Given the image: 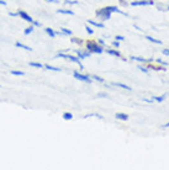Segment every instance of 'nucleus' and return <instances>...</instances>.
I'll return each instance as SVG.
<instances>
[{
	"mask_svg": "<svg viewBox=\"0 0 169 170\" xmlns=\"http://www.w3.org/2000/svg\"><path fill=\"white\" fill-rule=\"evenodd\" d=\"M54 58H64V59H68V61H70V62H73V63H77V64L79 66V69H84V66L82 64L80 59H79L77 56L68 54V53H66V52H58L57 56H56Z\"/></svg>",
	"mask_w": 169,
	"mask_h": 170,
	"instance_id": "f257e3e1",
	"label": "nucleus"
},
{
	"mask_svg": "<svg viewBox=\"0 0 169 170\" xmlns=\"http://www.w3.org/2000/svg\"><path fill=\"white\" fill-rule=\"evenodd\" d=\"M0 5H2V6H6V5H7V2H6L5 0H0Z\"/></svg>",
	"mask_w": 169,
	"mask_h": 170,
	"instance_id": "e433bc0d",
	"label": "nucleus"
},
{
	"mask_svg": "<svg viewBox=\"0 0 169 170\" xmlns=\"http://www.w3.org/2000/svg\"><path fill=\"white\" fill-rule=\"evenodd\" d=\"M138 69L142 71V73H146V74H148V69L144 68V67H142V66H138Z\"/></svg>",
	"mask_w": 169,
	"mask_h": 170,
	"instance_id": "c756f323",
	"label": "nucleus"
},
{
	"mask_svg": "<svg viewBox=\"0 0 169 170\" xmlns=\"http://www.w3.org/2000/svg\"><path fill=\"white\" fill-rule=\"evenodd\" d=\"M61 32L64 34V36H72V34H73L72 30H69V29H66V27H61Z\"/></svg>",
	"mask_w": 169,
	"mask_h": 170,
	"instance_id": "4be33fe9",
	"label": "nucleus"
},
{
	"mask_svg": "<svg viewBox=\"0 0 169 170\" xmlns=\"http://www.w3.org/2000/svg\"><path fill=\"white\" fill-rule=\"evenodd\" d=\"M109 95L106 94V93H99L98 94V98H101V99H104V98H107Z\"/></svg>",
	"mask_w": 169,
	"mask_h": 170,
	"instance_id": "473e14b6",
	"label": "nucleus"
},
{
	"mask_svg": "<svg viewBox=\"0 0 169 170\" xmlns=\"http://www.w3.org/2000/svg\"><path fill=\"white\" fill-rule=\"evenodd\" d=\"M0 88H1V86H0Z\"/></svg>",
	"mask_w": 169,
	"mask_h": 170,
	"instance_id": "ea45409f",
	"label": "nucleus"
},
{
	"mask_svg": "<svg viewBox=\"0 0 169 170\" xmlns=\"http://www.w3.org/2000/svg\"><path fill=\"white\" fill-rule=\"evenodd\" d=\"M106 53H107V54H110V56H112V57H117V58H121V53H120L119 51H116V49H111V48H107V49H106Z\"/></svg>",
	"mask_w": 169,
	"mask_h": 170,
	"instance_id": "6e6552de",
	"label": "nucleus"
},
{
	"mask_svg": "<svg viewBox=\"0 0 169 170\" xmlns=\"http://www.w3.org/2000/svg\"><path fill=\"white\" fill-rule=\"evenodd\" d=\"M167 127H169V122L168 123H166V125H163V128H167Z\"/></svg>",
	"mask_w": 169,
	"mask_h": 170,
	"instance_id": "58836bf2",
	"label": "nucleus"
},
{
	"mask_svg": "<svg viewBox=\"0 0 169 170\" xmlns=\"http://www.w3.org/2000/svg\"><path fill=\"white\" fill-rule=\"evenodd\" d=\"M34 30H35V26L31 24L29 27H26L25 30H24V34H26V36H29V34H31L32 32H34Z\"/></svg>",
	"mask_w": 169,
	"mask_h": 170,
	"instance_id": "dca6fc26",
	"label": "nucleus"
},
{
	"mask_svg": "<svg viewBox=\"0 0 169 170\" xmlns=\"http://www.w3.org/2000/svg\"><path fill=\"white\" fill-rule=\"evenodd\" d=\"M92 79H94L95 81H99V83H105V79L99 75H92Z\"/></svg>",
	"mask_w": 169,
	"mask_h": 170,
	"instance_id": "a878e982",
	"label": "nucleus"
},
{
	"mask_svg": "<svg viewBox=\"0 0 169 170\" xmlns=\"http://www.w3.org/2000/svg\"><path fill=\"white\" fill-rule=\"evenodd\" d=\"M146 39H147V41H149V42H152V43H157V44H162V41H161V39H157V38H153L152 36H147V37H146Z\"/></svg>",
	"mask_w": 169,
	"mask_h": 170,
	"instance_id": "a211bd4d",
	"label": "nucleus"
},
{
	"mask_svg": "<svg viewBox=\"0 0 169 170\" xmlns=\"http://www.w3.org/2000/svg\"><path fill=\"white\" fill-rule=\"evenodd\" d=\"M62 117H63V120L69 121V120H72V118H73V115H72L70 112H64V113L62 115Z\"/></svg>",
	"mask_w": 169,
	"mask_h": 170,
	"instance_id": "5701e85b",
	"label": "nucleus"
},
{
	"mask_svg": "<svg viewBox=\"0 0 169 170\" xmlns=\"http://www.w3.org/2000/svg\"><path fill=\"white\" fill-rule=\"evenodd\" d=\"M32 25H34L35 27H41V26H42V24H41L40 21H36V20H34V22H32Z\"/></svg>",
	"mask_w": 169,
	"mask_h": 170,
	"instance_id": "2f4dec72",
	"label": "nucleus"
},
{
	"mask_svg": "<svg viewBox=\"0 0 169 170\" xmlns=\"http://www.w3.org/2000/svg\"><path fill=\"white\" fill-rule=\"evenodd\" d=\"M115 117L117 120H121V121H127L129 120V115L127 113H124V112H117L115 113Z\"/></svg>",
	"mask_w": 169,
	"mask_h": 170,
	"instance_id": "9b49d317",
	"label": "nucleus"
},
{
	"mask_svg": "<svg viewBox=\"0 0 169 170\" xmlns=\"http://www.w3.org/2000/svg\"><path fill=\"white\" fill-rule=\"evenodd\" d=\"M73 76L75 78V79H78V80H80V81H83V83H92V76H89V75H85V74H82V73H79L78 70H74L73 71Z\"/></svg>",
	"mask_w": 169,
	"mask_h": 170,
	"instance_id": "7ed1b4c3",
	"label": "nucleus"
},
{
	"mask_svg": "<svg viewBox=\"0 0 169 170\" xmlns=\"http://www.w3.org/2000/svg\"><path fill=\"white\" fill-rule=\"evenodd\" d=\"M17 14H19V16H20L22 20H25L26 22H30V24H32V22H34L35 19H32V17H31V16H30L26 11H24V10H19V11H17Z\"/></svg>",
	"mask_w": 169,
	"mask_h": 170,
	"instance_id": "423d86ee",
	"label": "nucleus"
},
{
	"mask_svg": "<svg viewBox=\"0 0 169 170\" xmlns=\"http://www.w3.org/2000/svg\"><path fill=\"white\" fill-rule=\"evenodd\" d=\"M10 74L15 75V76H24L25 71H22V70H10Z\"/></svg>",
	"mask_w": 169,
	"mask_h": 170,
	"instance_id": "6ab92c4d",
	"label": "nucleus"
},
{
	"mask_svg": "<svg viewBox=\"0 0 169 170\" xmlns=\"http://www.w3.org/2000/svg\"><path fill=\"white\" fill-rule=\"evenodd\" d=\"M112 47H115V48H120V41H112Z\"/></svg>",
	"mask_w": 169,
	"mask_h": 170,
	"instance_id": "c85d7f7f",
	"label": "nucleus"
},
{
	"mask_svg": "<svg viewBox=\"0 0 169 170\" xmlns=\"http://www.w3.org/2000/svg\"><path fill=\"white\" fill-rule=\"evenodd\" d=\"M70 41H72V43H75V44H79V46H82V44H83V41H82L80 38H77V37L70 38Z\"/></svg>",
	"mask_w": 169,
	"mask_h": 170,
	"instance_id": "b1692460",
	"label": "nucleus"
},
{
	"mask_svg": "<svg viewBox=\"0 0 169 170\" xmlns=\"http://www.w3.org/2000/svg\"><path fill=\"white\" fill-rule=\"evenodd\" d=\"M29 66L32 68H43V64H41L38 62H29Z\"/></svg>",
	"mask_w": 169,
	"mask_h": 170,
	"instance_id": "412c9836",
	"label": "nucleus"
},
{
	"mask_svg": "<svg viewBox=\"0 0 169 170\" xmlns=\"http://www.w3.org/2000/svg\"><path fill=\"white\" fill-rule=\"evenodd\" d=\"M64 4H68V5H77L78 1H77V0H64Z\"/></svg>",
	"mask_w": 169,
	"mask_h": 170,
	"instance_id": "bb28decb",
	"label": "nucleus"
},
{
	"mask_svg": "<svg viewBox=\"0 0 169 170\" xmlns=\"http://www.w3.org/2000/svg\"><path fill=\"white\" fill-rule=\"evenodd\" d=\"M147 5H154L153 0H135L131 2V6H147Z\"/></svg>",
	"mask_w": 169,
	"mask_h": 170,
	"instance_id": "20e7f679",
	"label": "nucleus"
},
{
	"mask_svg": "<svg viewBox=\"0 0 169 170\" xmlns=\"http://www.w3.org/2000/svg\"><path fill=\"white\" fill-rule=\"evenodd\" d=\"M57 14H63V15H74V11L70 9H57Z\"/></svg>",
	"mask_w": 169,
	"mask_h": 170,
	"instance_id": "1a4fd4ad",
	"label": "nucleus"
},
{
	"mask_svg": "<svg viewBox=\"0 0 169 170\" xmlns=\"http://www.w3.org/2000/svg\"><path fill=\"white\" fill-rule=\"evenodd\" d=\"M99 17H100L101 21H107V20L111 19V12H105V14H101Z\"/></svg>",
	"mask_w": 169,
	"mask_h": 170,
	"instance_id": "f3484780",
	"label": "nucleus"
},
{
	"mask_svg": "<svg viewBox=\"0 0 169 170\" xmlns=\"http://www.w3.org/2000/svg\"><path fill=\"white\" fill-rule=\"evenodd\" d=\"M112 85H114V86H119V88H121V89H124V90L132 91V88H130L129 85H126V84H122V83H112Z\"/></svg>",
	"mask_w": 169,
	"mask_h": 170,
	"instance_id": "ddd939ff",
	"label": "nucleus"
},
{
	"mask_svg": "<svg viewBox=\"0 0 169 170\" xmlns=\"http://www.w3.org/2000/svg\"><path fill=\"white\" fill-rule=\"evenodd\" d=\"M131 59L132 61H135V62H139V63H151V62H153V59H146V58H142V57H135V56H132L131 57Z\"/></svg>",
	"mask_w": 169,
	"mask_h": 170,
	"instance_id": "0eeeda50",
	"label": "nucleus"
},
{
	"mask_svg": "<svg viewBox=\"0 0 169 170\" xmlns=\"http://www.w3.org/2000/svg\"><path fill=\"white\" fill-rule=\"evenodd\" d=\"M9 15H10V16H12V17L19 16V14H17V12H12V11H10V12H9Z\"/></svg>",
	"mask_w": 169,
	"mask_h": 170,
	"instance_id": "c9c22d12",
	"label": "nucleus"
},
{
	"mask_svg": "<svg viewBox=\"0 0 169 170\" xmlns=\"http://www.w3.org/2000/svg\"><path fill=\"white\" fill-rule=\"evenodd\" d=\"M45 32L48 34L51 38H56V37H57V36H56V31H54L53 29H51V27H46V29H45Z\"/></svg>",
	"mask_w": 169,
	"mask_h": 170,
	"instance_id": "4468645a",
	"label": "nucleus"
},
{
	"mask_svg": "<svg viewBox=\"0 0 169 170\" xmlns=\"http://www.w3.org/2000/svg\"><path fill=\"white\" fill-rule=\"evenodd\" d=\"M167 96H168L167 94H163L162 96H152V100H153V101H157V102H162L166 100Z\"/></svg>",
	"mask_w": 169,
	"mask_h": 170,
	"instance_id": "2eb2a0df",
	"label": "nucleus"
},
{
	"mask_svg": "<svg viewBox=\"0 0 169 170\" xmlns=\"http://www.w3.org/2000/svg\"><path fill=\"white\" fill-rule=\"evenodd\" d=\"M85 31H87V34H94V30H93V29H92L89 25H87V26H85Z\"/></svg>",
	"mask_w": 169,
	"mask_h": 170,
	"instance_id": "cd10ccee",
	"label": "nucleus"
},
{
	"mask_svg": "<svg viewBox=\"0 0 169 170\" xmlns=\"http://www.w3.org/2000/svg\"><path fill=\"white\" fill-rule=\"evenodd\" d=\"M163 54L169 57V48H164V49H163Z\"/></svg>",
	"mask_w": 169,
	"mask_h": 170,
	"instance_id": "f704fd0d",
	"label": "nucleus"
},
{
	"mask_svg": "<svg viewBox=\"0 0 169 170\" xmlns=\"http://www.w3.org/2000/svg\"><path fill=\"white\" fill-rule=\"evenodd\" d=\"M119 1H120V2H121V5H124V6H126V5H127V2H126L125 0H119Z\"/></svg>",
	"mask_w": 169,
	"mask_h": 170,
	"instance_id": "4c0bfd02",
	"label": "nucleus"
},
{
	"mask_svg": "<svg viewBox=\"0 0 169 170\" xmlns=\"http://www.w3.org/2000/svg\"><path fill=\"white\" fill-rule=\"evenodd\" d=\"M96 42H98V44H100V46H102V47L105 46V42H104V39H102V38H98V41H96Z\"/></svg>",
	"mask_w": 169,
	"mask_h": 170,
	"instance_id": "72a5a7b5",
	"label": "nucleus"
},
{
	"mask_svg": "<svg viewBox=\"0 0 169 170\" xmlns=\"http://www.w3.org/2000/svg\"><path fill=\"white\" fill-rule=\"evenodd\" d=\"M87 49L92 53H98V54H101L104 52V47L98 44V42H94V41H88L87 42Z\"/></svg>",
	"mask_w": 169,
	"mask_h": 170,
	"instance_id": "f03ea898",
	"label": "nucleus"
},
{
	"mask_svg": "<svg viewBox=\"0 0 169 170\" xmlns=\"http://www.w3.org/2000/svg\"><path fill=\"white\" fill-rule=\"evenodd\" d=\"M88 24H89V25H92V26H94V27L105 29V25H104L102 22H96V21H94V20H89V19H88Z\"/></svg>",
	"mask_w": 169,
	"mask_h": 170,
	"instance_id": "f8f14e48",
	"label": "nucleus"
},
{
	"mask_svg": "<svg viewBox=\"0 0 169 170\" xmlns=\"http://www.w3.org/2000/svg\"><path fill=\"white\" fill-rule=\"evenodd\" d=\"M43 68L48 69V70H53V71H62L61 68H57V67H53V66H49V64H43Z\"/></svg>",
	"mask_w": 169,
	"mask_h": 170,
	"instance_id": "aec40b11",
	"label": "nucleus"
},
{
	"mask_svg": "<svg viewBox=\"0 0 169 170\" xmlns=\"http://www.w3.org/2000/svg\"><path fill=\"white\" fill-rule=\"evenodd\" d=\"M115 39L121 42V41H124V39H125V37H124V36H121V34H117V36H115Z\"/></svg>",
	"mask_w": 169,
	"mask_h": 170,
	"instance_id": "7c9ffc66",
	"label": "nucleus"
},
{
	"mask_svg": "<svg viewBox=\"0 0 169 170\" xmlns=\"http://www.w3.org/2000/svg\"><path fill=\"white\" fill-rule=\"evenodd\" d=\"M77 57L82 61V59H87V58H90V56H92V52H89L88 49H85V51H83V49H77Z\"/></svg>",
	"mask_w": 169,
	"mask_h": 170,
	"instance_id": "39448f33",
	"label": "nucleus"
},
{
	"mask_svg": "<svg viewBox=\"0 0 169 170\" xmlns=\"http://www.w3.org/2000/svg\"><path fill=\"white\" fill-rule=\"evenodd\" d=\"M154 62H156L157 64H161V66H163V67H167V66H168V62H164V61H162L161 58H157V59H154Z\"/></svg>",
	"mask_w": 169,
	"mask_h": 170,
	"instance_id": "393cba45",
	"label": "nucleus"
},
{
	"mask_svg": "<svg viewBox=\"0 0 169 170\" xmlns=\"http://www.w3.org/2000/svg\"><path fill=\"white\" fill-rule=\"evenodd\" d=\"M15 47H16V48H22V49H25V51H30V52H32V48H31V47H29V46H26V44L19 42V41L15 42Z\"/></svg>",
	"mask_w": 169,
	"mask_h": 170,
	"instance_id": "9d476101",
	"label": "nucleus"
}]
</instances>
